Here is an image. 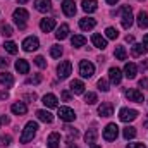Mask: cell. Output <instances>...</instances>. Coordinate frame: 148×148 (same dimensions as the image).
<instances>
[{"label": "cell", "instance_id": "6da1fadb", "mask_svg": "<svg viewBox=\"0 0 148 148\" xmlns=\"http://www.w3.org/2000/svg\"><path fill=\"white\" fill-rule=\"evenodd\" d=\"M36 129H38V124L35 121H29L26 126H24V131L21 134V143H28L33 140V136L36 134Z\"/></svg>", "mask_w": 148, "mask_h": 148}, {"label": "cell", "instance_id": "7a4b0ae2", "mask_svg": "<svg viewBox=\"0 0 148 148\" xmlns=\"http://www.w3.org/2000/svg\"><path fill=\"white\" fill-rule=\"evenodd\" d=\"M14 21H16V24L19 26V29H24L26 28V21H28V17H29V14H28V10L26 9H23V7H19V9H16L14 10Z\"/></svg>", "mask_w": 148, "mask_h": 148}, {"label": "cell", "instance_id": "3957f363", "mask_svg": "<svg viewBox=\"0 0 148 148\" xmlns=\"http://www.w3.org/2000/svg\"><path fill=\"white\" fill-rule=\"evenodd\" d=\"M71 71H73V64H71V60H62V62L57 66V76H59V79H66V77H69Z\"/></svg>", "mask_w": 148, "mask_h": 148}, {"label": "cell", "instance_id": "277c9868", "mask_svg": "<svg viewBox=\"0 0 148 148\" xmlns=\"http://www.w3.org/2000/svg\"><path fill=\"white\" fill-rule=\"evenodd\" d=\"M79 74L83 77H91L95 74V66L90 60H81L79 62Z\"/></svg>", "mask_w": 148, "mask_h": 148}, {"label": "cell", "instance_id": "5b68a950", "mask_svg": "<svg viewBox=\"0 0 148 148\" xmlns=\"http://www.w3.org/2000/svg\"><path fill=\"white\" fill-rule=\"evenodd\" d=\"M121 12H122V28L129 29L133 26V12H131V7L129 5H124L121 9Z\"/></svg>", "mask_w": 148, "mask_h": 148}, {"label": "cell", "instance_id": "8992f818", "mask_svg": "<svg viewBox=\"0 0 148 148\" xmlns=\"http://www.w3.org/2000/svg\"><path fill=\"white\" fill-rule=\"evenodd\" d=\"M117 136H119V127H117V124H109V126L103 129V140H105V141H114Z\"/></svg>", "mask_w": 148, "mask_h": 148}, {"label": "cell", "instance_id": "52a82bcc", "mask_svg": "<svg viewBox=\"0 0 148 148\" xmlns=\"http://www.w3.org/2000/svg\"><path fill=\"white\" fill-rule=\"evenodd\" d=\"M136 117H138V112L134 110V109H121L119 110V119L122 122H131Z\"/></svg>", "mask_w": 148, "mask_h": 148}, {"label": "cell", "instance_id": "ba28073f", "mask_svg": "<svg viewBox=\"0 0 148 148\" xmlns=\"http://www.w3.org/2000/svg\"><path fill=\"white\" fill-rule=\"evenodd\" d=\"M38 47H40V41H38L36 36H28L24 41H23V50H24V52L38 50Z\"/></svg>", "mask_w": 148, "mask_h": 148}, {"label": "cell", "instance_id": "9c48e42d", "mask_svg": "<svg viewBox=\"0 0 148 148\" xmlns=\"http://www.w3.org/2000/svg\"><path fill=\"white\" fill-rule=\"evenodd\" d=\"M126 97L129 98V102H136V103H143V93L140 90H134V88H129L126 90Z\"/></svg>", "mask_w": 148, "mask_h": 148}, {"label": "cell", "instance_id": "30bf717a", "mask_svg": "<svg viewBox=\"0 0 148 148\" xmlns=\"http://www.w3.org/2000/svg\"><path fill=\"white\" fill-rule=\"evenodd\" d=\"M62 12L67 17H74L76 16V3H74V0H64L62 2Z\"/></svg>", "mask_w": 148, "mask_h": 148}, {"label": "cell", "instance_id": "8fae6325", "mask_svg": "<svg viewBox=\"0 0 148 148\" xmlns=\"http://www.w3.org/2000/svg\"><path fill=\"white\" fill-rule=\"evenodd\" d=\"M59 117L62 119V121H66V122H71L76 119V114H74L73 109H69V107H60L59 109Z\"/></svg>", "mask_w": 148, "mask_h": 148}, {"label": "cell", "instance_id": "7c38bea8", "mask_svg": "<svg viewBox=\"0 0 148 148\" xmlns=\"http://www.w3.org/2000/svg\"><path fill=\"white\" fill-rule=\"evenodd\" d=\"M53 28H55V19H52V17H45V19L40 21V29H41L43 33H50Z\"/></svg>", "mask_w": 148, "mask_h": 148}, {"label": "cell", "instance_id": "4fadbf2b", "mask_svg": "<svg viewBox=\"0 0 148 148\" xmlns=\"http://www.w3.org/2000/svg\"><path fill=\"white\" fill-rule=\"evenodd\" d=\"M97 26V21L93 19V17H83L81 21H79V28L83 29V31H90V29H93Z\"/></svg>", "mask_w": 148, "mask_h": 148}, {"label": "cell", "instance_id": "5bb4252c", "mask_svg": "<svg viewBox=\"0 0 148 148\" xmlns=\"http://www.w3.org/2000/svg\"><path fill=\"white\" fill-rule=\"evenodd\" d=\"M98 114H100L102 117H110L112 114H114V105H112L110 102H103V103L98 107Z\"/></svg>", "mask_w": 148, "mask_h": 148}, {"label": "cell", "instance_id": "9a60e30c", "mask_svg": "<svg viewBox=\"0 0 148 148\" xmlns=\"http://www.w3.org/2000/svg\"><path fill=\"white\" fill-rule=\"evenodd\" d=\"M35 9L40 10V12H48V10H52V2L50 0H36Z\"/></svg>", "mask_w": 148, "mask_h": 148}, {"label": "cell", "instance_id": "2e32d148", "mask_svg": "<svg viewBox=\"0 0 148 148\" xmlns=\"http://www.w3.org/2000/svg\"><path fill=\"white\" fill-rule=\"evenodd\" d=\"M136 71H138V67H136V64H133V62H127V64L124 66V76H126L127 79H134Z\"/></svg>", "mask_w": 148, "mask_h": 148}, {"label": "cell", "instance_id": "e0dca14e", "mask_svg": "<svg viewBox=\"0 0 148 148\" xmlns=\"http://www.w3.org/2000/svg\"><path fill=\"white\" fill-rule=\"evenodd\" d=\"M47 143H48V148H59L60 147V134L59 133H50Z\"/></svg>", "mask_w": 148, "mask_h": 148}, {"label": "cell", "instance_id": "ac0fdd59", "mask_svg": "<svg viewBox=\"0 0 148 148\" xmlns=\"http://www.w3.org/2000/svg\"><path fill=\"white\" fill-rule=\"evenodd\" d=\"M91 43H93L97 48H102V50L107 47V40L102 36V35H98V33H95V35L91 36Z\"/></svg>", "mask_w": 148, "mask_h": 148}, {"label": "cell", "instance_id": "d6986e66", "mask_svg": "<svg viewBox=\"0 0 148 148\" xmlns=\"http://www.w3.org/2000/svg\"><path fill=\"white\" fill-rule=\"evenodd\" d=\"M71 91H73L74 95H81V93H84V83L79 81V79L71 81Z\"/></svg>", "mask_w": 148, "mask_h": 148}, {"label": "cell", "instance_id": "ffe728a7", "mask_svg": "<svg viewBox=\"0 0 148 148\" xmlns=\"http://www.w3.org/2000/svg\"><path fill=\"white\" fill-rule=\"evenodd\" d=\"M109 77H110V81L114 83V84H119L121 79H122L121 69H117V67H110V69H109Z\"/></svg>", "mask_w": 148, "mask_h": 148}, {"label": "cell", "instance_id": "44dd1931", "mask_svg": "<svg viewBox=\"0 0 148 148\" xmlns=\"http://www.w3.org/2000/svg\"><path fill=\"white\" fill-rule=\"evenodd\" d=\"M10 110L14 112L16 115H24V114L28 112V107H26V103H24V102H17V103H12Z\"/></svg>", "mask_w": 148, "mask_h": 148}, {"label": "cell", "instance_id": "7402d4cb", "mask_svg": "<svg viewBox=\"0 0 148 148\" xmlns=\"http://www.w3.org/2000/svg\"><path fill=\"white\" fill-rule=\"evenodd\" d=\"M16 69H17V73L19 74H28L29 73V64H28V60L19 59V60L16 62Z\"/></svg>", "mask_w": 148, "mask_h": 148}, {"label": "cell", "instance_id": "603a6c76", "mask_svg": "<svg viewBox=\"0 0 148 148\" xmlns=\"http://www.w3.org/2000/svg\"><path fill=\"white\" fill-rule=\"evenodd\" d=\"M0 84H3L5 88H10V86L14 84V77H12V74L0 73Z\"/></svg>", "mask_w": 148, "mask_h": 148}, {"label": "cell", "instance_id": "cb8c5ba5", "mask_svg": "<svg viewBox=\"0 0 148 148\" xmlns=\"http://www.w3.org/2000/svg\"><path fill=\"white\" fill-rule=\"evenodd\" d=\"M43 103H45V107H48V109H55V107H57V97L52 95V93H48V95L43 97Z\"/></svg>", "mask_w": 148, "mask_h": 148}, {"label": "cell", "instance_id": "d4e9b609", "mask_svg": "<svg viewBox=\"0 0 148 148\" xmlns=\"http://www.w3.org/2000/svg\"><path fill=\"white\" fill-rule=\"evenodd\" d=\"M55 36H57V40H66V38L69 36V26H67V24H60V26L57 28Z\"/></svg>", "mask_w": 148, "mask_h": 148}, {"label": "cell", "instance_id": "484cf974", "mask_svg": "<svg viewBox=\"0 0 148 148\" xmlns=\"http://www.w3.org/2000/svg\"><path fill=\"white\" fill-rule=\"evenodd\" d=\"M36 115H38L40 121H43V122H47V124L53 122V115H52L48 110H36Z\"/></svg>", "mask_w": 148, "mask_h": 148}, {"label": "cell", "instance_id": "4316f807", "mask_svg": "<svg viewBox=\"0 0 148 148\" xmlns=\"http://www.w3.org/2000/svg\"><path fill=\"white\" fill-rule=\"evenodd\" d=\"M83 10L84 12H95L97 10V0H83Z\"/></svg>", "mask_w": 148, "mask_h": 148}, {"label": "cell", "instance_id": "83f0119b", "mask_svg": "<svg viewBox=\"0 0 148 148\" xmlns=\"http://www.w3.org/2000/svg\"><path fill=\"white\" fill-rule=\"evenodd\" d=\"M145 52H147V47H145L143 43L133 45V48H131V53H133V57H140V55H143Z\"/></svg>", "mask_w": 148, "mask_h": 148}, {"label": "cell", "instance_id": "f1b7e54d", "mask_svg": "<svg viewBox=\"0 0 148 148\" xmlns=\"http://www.w3.org/2000/svg\"><path fill=\"white\" fill-rule=\"evenodd\" d=\"M138 26L140 28H148V12L141 10L138 14Z\"/></svg>", "mask_w": 148, "mask_h": 148}, {"label": "cell", "instance_id": "f546056e", "mask_svg": "<svg viewBox=\"0 0 148 148\" xmlns=\"http://www.w3.org/2000/svg\"><path fill=\"white\" fill-rule=\"evenodd\" d=\"M114 55H115V59H119V60H126V57H127V53H126V48H124L122 45L115 47V52H114Z\"/></svg>", "mask_w": 148, "mask_h": 148}, {"label": "cell", "instance_id": "4dcf8cb0", "mask_svg": "<svg viewBox=\"0 0 148 148\" xmlns=\"http://www.w3.org/2000/svg\"><path fill=\"white\" fill-rule=\"evenodd\" d=\"M3 50L14 55V53H17V50H19V48H17V45H16L14 41H5V43H3Z\"/></svg>", "mask_w": 148, "mask_h": 148}, {"label": "cell", "instance_id": "1f68e13d", "mask_svg": "<svg viewBox=\"0 0 148 148\" xmlns=\"http://www.w3.org/2000/svg\"><path fill=\"white\" fill-rule=\"evenodd\" d=\"M97 129H88V133L84 134V140H86V143L88 145H91V143H95V140H97Z\"/></svg>", "mask_w": 148, "mask_h": 148}, {"label": "cell", "instance_id": "d6a6232c", "mask_svg": "<svg viewBox=\"0 0 148 148\" xmlns=\"http://www.w3.org/2000/svg\"><path fill=\"white\" fill-rule=\"evenodd\" d=\"M71 43H73V47H83L84 43H86V38L84 36H81V35H74L73 38H71Z\"/></svg>", "mask_w": 148, "mask_h": 148}, {"label": "cell", "instance_id": "836d02e7", "mask_svg": "<svg viewBox=\"0 0 148 148\" xmlns=\"http://www.w3.org/2000/svg\"><path fill=\"white\" fill-rule=\"evenodd\" d=\"M122 134H124V138H126V140H133V138L136 136V129H134V127H131V126H127V127H124Z\"/></svg>", "mask_w": 148, "mask_h": 148}, {"label": "cell", "instance_id": "e575fe53", "mask_svg": "<svg viewBox=\"0 0 148 148\" xmlns=\"http://www.w3.org/2000/svg\"><path fill=\"white\" fill-rule=\"evenodd\" d=\"M0 33H2V35H3V36H12V33H14V31H12V28H10V26H9V24H5V23H2V24H0Z\"/></svg>", "mask_w": 148, "mask_h": 148}, {"label": "cell", "instance_id": "d590c367", "mask_svg": "<svg viewBox=\"0 0 148 148\" xmlns=\"http://www.w3.org/2000/svg\"><path fill=\"white\" fill-rule=\"evenodd\" d=\"M50 55H52L53 59H59V57L62 55V47H59V45H52V48H50Z\"/></svg>", "mask_w": 148, "mask_h": 148}, {"label": "cell", "instance_id": "8d00e7d4", "mask_svg": "<svg viewBox=\"0 0 148 148\" xmlns=\"http://www.w3.org/2000/svg\"><path fill=\"white\" fill-rule=\"evenodd\" d=\"M97 100H98V98H97V95H95V93H86V95H84V102H86L88 105L97 103Z\"/></svg>", "mask_w": 148, "mask_h": 148}, {"label": "cell", "instance_id": "74e56055", "mask_svg": "<svg viewBox=\"0 0 148 148\" xmlns=\"http://www.w3.org/2000/svg\"><path fill=\"white\" fill-rule=\"evenodd\" d=\"M0 145H2V147H10V145H12V138H10V134H3V136L0 138Z\"/></svg>", "mask_w": 148, "mask_h": 148}, {"label": "cell", "instance_id": "f35d334b", "mask_svg": "<svg viewBox=\"0 0 148 148\" xmlns=\"http://www.w3.org/2000/svg\"><path fill=\"white\" fill-rule=\"evenodd\" d=\"M105 35H107V38H110V40H115V38L119 36V31L115 28H107L105 29Z\"/></svg>", "mask_w": 148, "mask_h": 148}, {"label": "cell", "instance_id": "ab89813d", "mask_svg": "<svg viewBox=\"0 0 148 148\" xmlns=\"http://www.w3.org/2000/svg\"><path fill=\"white\" fill-rule=\"evenodd\" d=\"M98 90L100 91H109V81L107 79H98Z\"/></svg>", "mask_w": 148, "mask_h": 148}, {"label": "cell", "instance_id": "60d3db41", "mask_svg": "<svg viewBox=\"0 0 148 148\" xmlns=\"http://www.w3.org/2000/svg\"><path fill=\"white\" fill-rule=\"evenodd\" d=\"M35 64H36L38 67H41V69H43V67H47V60H45L41 55H38L36 59H35Z\"/></svg>", "mask_w": 148, "mask_h": 148}, {"label": "cell", "instance_id": "b9f144b4", "mask_svg": "<svg viewBox=\"0 0 148 148\" xmlns=\"http://www.w3.org/2000/svg\"><path fill=\"white\" fill-rule=\"evenodd\" d=\"M40 81H41V76H40V74H36V76H33V77H29V79H28V83H29V84H38Z\"/></svg>", "mask_w": 148, "mask_h": 148}, {"label": "cell", "instance_id": "7bdbcfd3", "mask_svg": "<svg viewBox=\"0 0 148 148\" xmlns=\"http://www.w3.org/2000/svg\"><path fill=\"white\" fill-rule=\"evenodd\" d=\"M126 148H147L143 143H129Z\"/></svg>", "mask_w": 148, "mask_h": 148}, {"label": "cell", "instance_id": "ee69618b", "mask_svg": "<svg viewBox=\"0 0 148 148\" xmlns=\"http://www.w3.org/2000/svg\"><path fill=\"white\" fill-rule=\"evenodd\" d=\"M7 66H9V59L0 57V67H7Z\"/></svg>", "mask_w": 148, "mask_h": 148}, {"label": "cell", "instance_id": "f6af8a7d", "mask_svg": "<svg viewBox=\"0 0 148 148\" xmlns=\"http://www.w3.org/2000/svg\"><path fill=\"white\" fill-rule=\"evenodd\" d=\"M140 86L141 88H148V79L145 77V79H140Z\"/></svg>", "mask_w": 148, "mask_h": 148}, {"label": "cell", "instance_id": "bcb514c9", "mask_svg": "<svg viewBox=\"0 0 148 148\" xmlns=\"http://www.w3.org/2000/svg\"><path fill=\"white\" fill-rule=\"evenodd\" d=\"M140 67H141V69H148V59H145V60H141Z\"/></svg>", "mask_w": 148, "mask_h": 148}, {"label": "cell", "instance_id": "7dc6e473", "mask_svg": "<svg viewBox=\"0 0 148 148\" xmlns=\"http://www.w3.org/2000/svg\"><path fill=\"white\" fill-rule=\"evenodd\" d=\"M62 98H64V102H69V98H71V97H69V93H67V91H62Z\"/></svg>", "mask_w": 148, "mask_h": 148}, {"label": "cell", "instance_id": "c3c4849f", "mask_svg": "<svg viewBox=\"0 0 148 148\" xmlns=\"http://www.w3.org/2000/svg\"><path fill=\"white\" fill-rule=\"evenodd\" d=\"M0 122H2V124H9V117H5V115H3V117H2V121H0Z\"/></svg>", "mask_w": 148, "mask_h": 148}, {"label": "cell", "instance_id": "681fc988", "mask_svg": "<svg viewBox=\"0 0 148 148\" xmlns=\"http://www.w3.org/2000/svg\"><path fill=\"white\" fill-rule=\"evenodd\" d=\"M126 41H129V43H133V41H134V38H133V36H129V35H127V36H126Z\"/></svg>", "mask_w": 148, "mask_h": 148}, {"label": "cell", "instance_id": "f907efd6", "mask_svg": "<svg viewBox=\"0 0 148 148\" xmlns=\"http://www.w3.org/2000/svg\"><path fill=\"white\" fill-rule=\"evenodd\" d=\"M143 45H145V47H148V35L143 38Z\"/></svg>", "mask_w": 148, "mask_h": 148}, {"label": "cell", "instance_id": "816d5d0a", "mask_svg": "<svg viewBox=\"0 0 148 148\" xmlns=\"http://www.w3.org/2000/svg\"><path fill=\"white\" fill-rule=\"evenodd\" d=\"M117 2H119V0H107V3H110V5H115Z\"/></svg>", "mask_w": 148, "mask_h": 148}, {"label": "cell", "instance_id": "f5cc1de1", "mask_svg": "<svg viewBox=\"0 0 148 148\" xmlns=\"http://www.w3.org/2000/svg\"><path fill=\"white\" fill-rule=\"evenodd\" d=\"M90 147H91V148H102V147H98V145H95V143H91Z\"/></svg>", "mask_w": 148, "mask_h": 148}, {"label": "cell", "instance_id": "db71d44e", "mask_svg": "<svg viewBox=\"0 0 148 148\" xmlns=\"http://www.w3.org/2000/svg\"><path fill=\"white\" fill-rule=\"evenodd\" d=\"M67 148H77V147H76V145H73V143H69V145H67Z\"/></svg>", "mask_w": 148, "mask_h": 148}, {"label": "cell", "instance_id": "11a10c76", "mask_svg": "<svg viewBox=\"0 0 148 148\" xmlns=\"http://www.w3.org/2000/svg\"><path fill=\"white\" fill-rule=\"evenodd\" d=\"M17 2H19V3H26L28 0H17Z\"/></svg>", "mask_w": 148, "mask_h": 148}]
</instances>
